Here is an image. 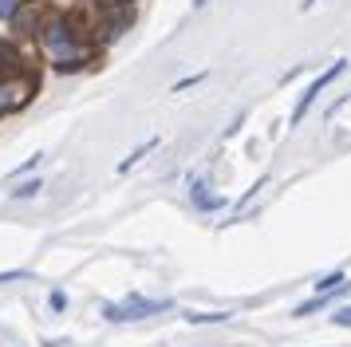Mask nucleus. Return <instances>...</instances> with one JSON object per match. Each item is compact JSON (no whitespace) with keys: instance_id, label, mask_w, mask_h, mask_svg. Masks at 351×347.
Returning <instances> with one entry per match:
<instances>
[{"instance_id":"nucleus-15","label":"nucleus","mask_w":351,"mask_h":347,"mask_svg":"<svg viewBox=\"0 0 351 347\" xmlns=\"http://www.w3.org/2000/svg\"><path fill=\"white\" fill-rule=\"evenodd\" d=\"M48 308H51V312H64V308H67V296L60 292V288H56V292L48 296Z\"/></svg>"},{"instance_id":"nucleus-8","label":"nucleus","mask_w":351,"mask_h":347,"mask_svg":"<svg viewBox=\"0 0 351 347\" xmlns=\"http://www.w3.org/2000/svg\"><path fill=\"white\" fill-rule=\"evenodd\" d=\"M182 320L190 324V328H206V324H225L229 320V312H182Z\"/></svg>"},{"instance_id":"nucleus-13","label":"nucleus","mask_w":351,"mask_h":347,"mask_svg":"<svg viewBox=\"0 0 351 347\" xmlns=\"http://www.w3.org/2000/svg\"><path fill=\"white\" fill-rule=\"evenodd\" d=\"M20 4H24V0H0V24H8V20L16 16Z\"/></svg>"},{"instance_id":"nucleus-6","label":"nucleus","mask_w":351,"mask_h":347,"mask_svg":"<svg viewBox=\"0 0 351 347\" xmlns=\"http://www.w3.org/2000/svg\"><path fill=\"white\" fill-rule=\"evenodd\" d=\"M32 60L24 56L20 40H0V71H28Z\"/></svg>"},{"instance_id":"nucleus-16","label":"nucleus","mask_w":351,"mask_h":347,"mask_svg":"<svg viewBox=\"0 0 351 347\" xmlns=\"http://www.w3.org/2000/svg\"><path fill=\"white\" fill-rule=\"evenodd\" d=\"M40 158H44V154H32V158H28V162H24V166H20V170H16V174H12V178H20V174L36 170V166H40Z\"/></svg>"},{"instance_id":"nucleus-10","label":"nucleus","mask_w":351,"mask_h":347,"mask_svg":"<svg viewBox=\"0 0 351 347\" xmlns=\"http://www.w3.org/2000/svg\"><path fill=\"white\" fill-rule=\"evenodd\" d=\"M154 146H158V139H146L143 146H138V150H130V154L123 158V162H119V174H127L130 166H138V162H143V158L150 154V150H154Z\"/></svg>"},{"instance_id":"nucleus-7","label":"nucleus","mask_w":351,"mask_h":347,"mask_svg":"<svg viewBox=\"0 0 351 347\" xmlns=\"http://www.w3.org/2000/svg\"><path fill=\"white\" fill-rule=\"evenodd\" d=\"M190 202L193 209H202V213H213V209H225V198H213L209 186L202 178H190Z\"/></svg>"},{"instance_id":"nucleus-2","label":"nucleus","mask_w":351,"mask_h":347,"mask_svg":"<svg viewBox=\"0 0 351 347\" xmlns=\"http://www.w3.org/2000/svg\"><path fill=\"white\" fill-rule=\"evenodd\" d=\"M40 91V71L28 67V71H0V119L4 115H16L36 99Z\"/></svg>"},{"instance_id":"nucleus-18","label":"nucleus","mask_w":351,"mask_h":347,"mask_svg":"<svg viewBox=\"0 0 351 347\" xmlns=\"http://www.w3.org/2000/svg\"><path fill=\"white\" fill-rule=\"evenodd\" d=\"M206 4H209V0H193V8H206Z\"/></svg>"},{"instance_id":"nucleus-19","label":"nucleus","mask_w":351,"mask_h":347,"mask_svg":"<svg viewBox=\"0 0 351 347\" xmlns=\"http://www.w3.org/2000/svg\"><path fill=\"white\" fill-rule=\"evenodd\" d=\"M312 4H316V0H304V8H312Z\"/></svg>"},{"instance_id":"nucleus-5","label":"nucleus","mask_w":351,"mask_h":347,"mask_svg":"<svg viewBox=\"0 0 351 347\" xmlns=\"http://www.w3.org/2000/svg\"><path fill=\"white\" fill-rule=\"evenodd\" d=\"M343 67H348V60H335L332 67L324 71V75H316V79H312V83H308V87H304V95H300V99H296V110H292V123H288V126H300L304 119H308V110L316 107V99H319V95H324V91H328V87H332L335 79L343 75Z\"/></svg>"},{"instance_id":"nucleus-3","label":"nucleus","mask_w":351,"mask_h":347,"mask_svg":"<svg viewBox=\"0 0 351 347\" xmlns=\"http://www.w3.org/2000/svg\"><path fill=\"white\" fill-rule=\"evenodd\" d=\"M174 304L170 300H146V296H127L119 304H103V320L107 324H134V320H146V315H158V312H170Z\"/></svg>"},{"instance_id":"nucleus-9","label":"nucleus","mask_w":351,"mask_h":347,"mask_svg":"<svg viewBox=\"0 0 351 347\" xmlns=\"http://www.w3.org/2000/svg\"><path fill=\"white\" fill-rule=\"evenodd\" d=\"M343 284H348V272H343V268H335V272H328V276H319L312 288H316V296H328V292L343 288Z\"/></svg>"},{"instance_id":"nucleus-20","label":"nucleus","mask_w":351,"mask_h":347,"mask_svg":"<svg viewBox=\"0 0 351 347\" xmlns=\"http://www.w3.org/2000/svg\"><path fill=\"white\" fill-rule=\"evenodd\" d=\"M127 4H134V0H127Z\"/></svg>"},{"instance_id":"nucleus-4","label":"nucleus","mask_w":351,"mask_h":347,"mask_svg":"<svg viewBox=\"0 0 351 347\" xmlns=\"http://www.w3.org/2000/svg\"><path fill=\"white\" fill-rule=\"evenodd\" d=\"M56 12L48 0H24L16 8V16L8 20V28H12V40H36L40 28L48 24V16Z\"/></svg>"},{"instance_id":"nucleus-11","label":"nucleus","mask_w":351,"mask_h":347,"mask_svg":"<svg viewBox=\"0 0 351 347\" xmlns=\"http://www.w3.org/2000/svg\"><path fill=\"white\" fill-rule=\"evenodd\" d=\"M40 189H44V182H40V178H28V182H20V186L12 189V198H16V202H28V198H36Z\"/></svg>"},{"instance_id":"nucleus-17","label":"nucleus","mask_w":351,"mask_h":347,"mask_svg":"<svg viewBox=\"0 0 351 347\" xmlns=\"http://www.w3.org/2000/svg\"><path fill=\"white\" fill-rule=\"evenodd\" d=\"M197 79H202V75H186V79H178V83H174V91H186V87H193Z\"/></svg>"},{"instance_id":"nucleus-1","label":"nucleus","mask_w":351,"mask_h":347,"mask_svg":"<svg viewBox=\"0 0 351 347\" xmlns=\"http://www.w3.org/2000/svg\"><path fill=\"white\" fill-rule=\"evenodd\" d=\"M36 47H40L44 63L60 75H75L83 67H91L99 60V51H103L75 12H51L48 24L36 36Z\"/></svg>"},{"instance_id":"nucleus-12","label":"nucleus","mask_w":351,"mask_h":347,"mask_svg":"<svg viewBox=\"0 0 351 347\" xmlns=\"http://www.w3.org/2000/svg\"><path fill=\"white\" fill-rule=\"evenodd\" d=\"M332 324H335V328H351V304H339V308H335Z\"/></svg>"},{"instance_id":"nucleus-14","label":"nucleus","mask_w":351,"mask_h":347,"mask_svg":"<svg viewBox=\"0 0 351 347\" xmlns=\"http://www.w3.org/2000/svg\"><path fill=\"white\" fill-rule=\"evenodd\" d=\"M32 272L28 268H8V272H0V284H12V280H28Z\"/></svg>"}]
</instances>
